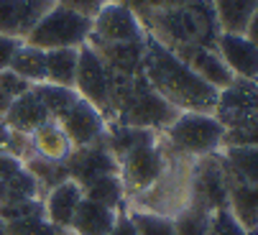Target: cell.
I'll return each mask as SVG.
<instances>
[{
    "mask_svg": "<svg viewBox=\"0 0 258 235\" xmlns=\"http://www.w3.org/2000/svg\"><path fill=\"white\" fill-rule=\"evenodd\" d=\"M143 74L149 85L179 112H215L220 92L149 31L143 46Z\"/></svg>",
    "mask_w": 258,
    "mask_h": 235,
    "instance_id": "6da1fadb",
    "label": "cell"
},
{
    "mask_svg": "<svg viewBox=\"0 0 258 235\" xmlns=\"http://www.w3.org/2000/svg\"><path fill=\"white\" fill-rule=\"evenodd\" d=\"M141 21L146 31L154 38H159L164 46H169L176 56L189 54L197 46L215 49L217 33H220L210 0H192V3H184V6L154 11Z\"/></svg>",
    "mask_w": 258,
    "mask_h": 235,
    "instance_id": "7a4b0ae2",
    "label": "cell"
},
{
    "mask_svg": "<svg viewBox=\"0 0 258 235\" xmlns=\"http://www.w3.org/2000/svg\"><path fill=\"white\" fill-rule=\"evenodd\" d=\"M166 146L187 159L220 153L225 128L212 112H179L176 121L161 133Z\"/></svg>",
    "mask_w": 258,
    "mask_h": 235,
    "instance_id": "3957f363",
    "label": "cell"
},
{
    "mask_svg": "<svg viewBox=\"0 0 258 235\" xmlns=\"http://www.w3.org/2000/svg\"><path fill=\"white\" fill-rule=\"evenodd\" d=\"M92 31V18L54 3L26 36V44L51 51V49H80L87 44Z\"/></svg>",
    "mask_w": 258,
    "mask_h": 235,
    "instance_id": "277c9868",
    "label": "cell"
},
{
    "mask_svg": "<svg viewBox=\"0 0 258 235\" xmlns=\"http://www.w3.org/2000/svg\"><path fill=\"white\" fill-rule=\"evenodd\" d=\"M166 161H169V146H166L164 136H159L154 143H146V146L128 151L123 159H118L128 202L136 200L138 194H143L146 189H151L161 179Z\"/></svg>",
    "mask_w": 258,
    "mask_h": 235,
    "instance_id": "5b68a950",
    "label": "cell"
},
{
    "mask_svg": "<svg viewBox=\"0 0 258 235\" xmlns=\"http://www.w3.org/2000/svg\"><path fill=\"white\" fill-rule=\"evenodd\" d=\"M87 41L97 44H138L146 41V26L136 11L123 3H110L92 18V31Z\"/></svg>",
    "mask_w": 258,
    "mask_h": 235,
    "instance_id": "8992f818",
    "label": "cell"
},
{
    "mask_svg": "<svg viewBox=\"0 0 258 235\" xmlns=\"http://www.w3.org/2000/svg\"><path fill=\"white\" fill-rule=\"evenodd\" d=\"M75 90L82 100L95 105L105 115V121L110 123V118H113V110H110V72H107L105 62L100 59V54L90 44L80 46Z\"/></svg>",
    "mask_w": 258,
    "mask_h": 235,
    "instance_id": "52a82bcc",
    "label": "cell"
},
{
    "mask_svg": "<svg viewBox=\"0 0 258 235\" xmlns=\"http://www.w3.org/2000/svg\"><path fill=\"white\" fill-rule=\"evenodd\" d=\"M223 128H238L243 123L258 121V85L255 80H240L235 77L233 85L220 90L215 112H212Z\"/></svg>",
    "mask_w": 258,
    "mask_h": 235,
    "instance_id": "ba28073f",
    "label": "cell"
},
{
    "mask_svg": "<svg viewBox=\"0 0 258 235\" xmlns=\"http://www.w3.org/2000/svg\"><path fill=\"white\" fill-rule=\"evenodd\" d=\"M192 200L207 205L212 212L228 207V177L220 153L202 156L192 164Z\"/></svg>",
    "mask_w": 258,
    "mask_h": 235,
    "instance_id": "9c48e42d",
    "label": "cell"
},
{
    "mask_svg": "<svg viewBox=\"0 0 258 235\" xmlns=\"http://www.w3.org/2000/svg\"><path fill=\"white\" fill-rule=\"evenodd\" d=\"M56 123L61 126V131L67 133V138L72 141V146H75V148L92 146V143L102 141L105 133H107L105 115L95 105H90L87 100H82V97L72 105Z\"/></svg>",
    "mask_w": 258,
    "mask_h": 235,
    "instance_id": "30bf717a",
    "label": "cell"
},
{
    "mask_svg": "<svg viewBox=\"0 0 258 235\" xmlns=\"http://www.w3.org/2000/svg\"><path fill=\"white\" fill-rule=\"evenodd\" d=\"M64 166H67L69 179H75L80 187H87L90 182H95L100 177H107V174H120L118 159L105 146V138L92 143V146L75 148Z\"/></svg>",
    "mask_w": 258,
    "mask_h": 235,
    "instance_id": "8fae6325",
    "label": "cell"
},
{
    "mask_svg": "<svg viewBox=\"0 0 258 235\" xmlns=\"http://www.w3.org/2000/svg\"><path fill=\"white\" fill-rule=\"evenodd\" d=\"M215 51L240 80H258V46L245 33H217Z\"/></svg>",
    "mask_w": 258,
    "mask_h": 235,
    "instance_id": "7c38bea8",
    "label": "cell"
},
{
    "mask_svg": "<svg viewBox=\"0 0 258 235\" xmlns=\"http://www.w3.org/2000/svg\"><path fill=\"white\" fill-rule=\"evenodd\" d=\"M54 6V0H0V33L26 41L31 28Z\"/></svg>",
    "mask_w": 258,
    "mask_h": 235,
    "instance_id": "4fadbf2b",
    "label": "cell"
},
{
    "mask_svg": "<svg viewBox=\"0 0 258 235\" xmlns=\"http://www.w3.org/2000/svg\"><path fill=\"white\" fill-rule=\"evenodd\" d=\"M82 200H85L82 187L75 179H64L61 184H56L44 194V215L59 232H64L72 227V220H75V212Z\"/></svg>",
    "mask_w": 258,
    "mask_h": 235,
    "instance_id": "5bb4252c",
    "label": "cell"
},
{
    "mask_svg": "<svg viewBox=\"0 0 258 235\" xmlns=\"http://www.w3.org/2000/svg\"><path fill=\"white\" fill-rule=\"evenodd\" d=\"M28 143H31V153L39 156L44 161H51V164H67L75 146L67 138V133L61 131V126L56 121H49L44 126H39L31 136H28Z\"/></svg>",
    "mask_w": 258,
    "mask_h": 235,
    "instance_id": "9a60e30c",
    "label": "cell"
},
{
    "mask_svg": "<svg viewBox=\"0 0 258 235\" xmlns=\"http://www.w3.org/2000/svg\"><path fill=\"white\" fill-rule=\"evenodd\" d=\"M49 121H51V115L46 112L44 102L39 100V95H36L33 87H31L26 95H21V97L13 100V105H11V110H8V115H6L3 123H6L11 131H16V133L31 136L39 126H44V123H49Z\"/></svg>",
    "mask_w": 258,
    "mask_h": 235,
    "instance_id": "2e32d148",
    "label": "cell"
},
{
    "mask_svg": "<svg viewBox=\"0 0 258 235\" xmlns=\"http://www.w3.org/2000/svg\"><path fill=\"white\" fill-rule=\"evenodd\" d=\"M181 59L187 62L210 87H215L217 92L225 90L228 85H233V80H235V74L228 69V64L223 62V56H220L215 49L197 46V49H192L189 54H184Z\"/></svg>",
    "mask_w": 258,
    "mask_h": 235,
    "instance_id": "e0dca14e",
    "label": "cell"
},
{
    "mask_svg": "<svg viewBox=\"0 0 258 235\" xmlns=\"http://www.w3.org/2000/svg\"><path fill=\"white\" fill-rule=\"evenodd\" d=\"M228 182L243 184V187H258V148H243V146H223L220 148Z\"/></svg>",
    "mask_w": 258,
    "mask_h": 235,
    "instance_id": "ac0fdd59",
    "label": "cell"
},
{
    "mask_svg": "<svg viewBox=\"0 0 258 235\" xmlns=\"http://www.w3.org/2000/svg\"><path fill=\"white\" fill-rule=\"evenodd\" d=\"M115 220H118V210H110V207L85 197L75 212V220H72L69 230L75 235H107L113 230Z\"/></svg>",
    "mask_w": 258,
    "mask_h": 235,
    "instance_id": "d6986e66",
    "label": "cell"
},
{
    "mask_svg": "<svg viewBox=\"0 0 258 235\" xmlns=\"http://www.w3.org/2000/svg\"><path fill=\"white\" fill-rule=\"evenodd\" d=\"M220 33H245L258 0H210Z\"/></svg>",
    "mask_w": 258,
    "mask_h": 235,
    "instance_id": "ffe728a7",
    "label": "cell"
},
{
    "mask_svg": "<svg viewBox=\"0 0 258 235\" xmlns=\"http://www.w3.org/2000/svg\"><path fill=\"white\" fill-rule=\"evenodd\" d=\"M85 197L92 200V202H100L110 210H125L128 207V194H125V187H123V179L120 174H107V177H100L95 182H90L87 187H82Z\"/></svg>",
    "mask_w": 258,
    "mask_h": 235,
    "instance_id": "44dd1931",
    "label": "cell"
},
{
    "mask_svg": "<svg viewBox=\"0 0 258 235\" xmlns=\"http://www.w3.org/2000/svg\"><path fill=\"white\" fill-rule=\"evenodd\" d=\"M77 64H80V49L46 51V82L61 85V87H75Z\"/></svg>",
    "mask_w": 258,
    "mask_h": 235,
    "instance_id": "7402d4cb",
    "label": "cell"
},
{
    "mask_svg": "<svg viewBox=\"0 0 258 235\" xmlns=\"http://www.w3.org/2000/svg\"><path fill=\"white\" fill-rule=\"evenodd\" d=\"M8 69L16 72L18 77H23L28 85H41V82H46V51L23 41Z\"/></svg>",
    "mask_w": 258,
    "mask_h": 235,
    "instance_id": "603a6c76",
    "label": "cell"
},
{
    "mask_svg": "<svg viewBox=\"0 0 258 235\" xmlns=\"http://www.w3.org/2000/svg\"><path fill=\"white\" fill-rule=\"evenodd\" d=\"M33 92L39 95V100L44 102L46 112L51 115V121H59V118L80 100L75 87H61V85H51V82L33 85Z\"/></svg>",
    "mask_w": 258,
    "mask_h": 235,
    "instance_id": "cb8c5ba5",
    "label": "cell"
},
{
    "mask_svg": "<svg viewBox=\"0 0 258 235\" xmlns=\"http://www.w3.org/2000/svg\"><path fill=\"white\" fill-rule=\"evenodd\" d=\"M210 217L212 210L197 200H189L179 215H174V232L176 235H210Z\"/></svg>",
    "mask_w": 258,
    "mask_h": 235,
    "instance_id": "d4e9b609",
    "label": "cell"
},
{
    "mask_svg": "<svg viewBox=\"0 0 258 235\" xmlns=\"http://www.w3.org/2000/svg\"><path fill=\"white\" fill-rule=\"evenodd\" d=\"M6 235H59V230L46 220L44 215V202L33 207L31 212L13 217L6 222Z\"/></svg>",
    "mask_w": 258,
    "mask_h": 235,
    "instance_id": "484cf974",
    "label": "cell"
},
{
    "mask_svg": "<svg viewBox=\"0 0 258 235\" xmlns=\"http://www.w3.org/2000/svg\"><path fill=\"white\" fill-rule=\"evenodd\" d=\"M128 217L136 227V235H176L174 232V217L149 212V210H138V207H125Z\"/></svg>",
    "mask_w": 258,
    "mask_h": 235,
    "instance_id": "4316f807",
    "label": "cell"
},
{
    "mask_svg": "<svg viewBox=\"0 0 258 235\" xmlns=\"http://www.w3.org/2000/svg\"><path fill=\"white\" fill-rule=\"evenodd\" d=\"M23 164H26V169L33 174V179L39 182V187H41V192L46 194L49 189H54L56 184H61L64 179H69V174H67V166L64 164H51V161H44V159H39V156H26L23 159Z\"/></svg>",
    "mask_w": 258,
    "mask_h": 235,
    "instance_id": "83f0119b",
    "label": "cell"
},
{
    "mask_svg": "<svg viewBox=\"0 0 258 235\" xmlns=\"http://www.w3.org/2000/svg\"><path fill=\"white\" fill-rule=\"evenodd\" d=\"M210 235H250V232L233 217L228 207H220L210 217Z\"/></svg>",
    "mask_w": 258,
    "mask_h": 235,
    "instance_id": "f1b7e54d",
    "label": "cell"
},
{
    "mask_svg": "<svg viewBox=\"0 0 258 235\" xmlns=\"http://www.w3.org/2000/svg\"><path fill=\"white\" fill-rule=\"evenodd\" d=\"M223 146H243V148H258V121L243 123L238 128H228Z\"/></svg>",
    "mask_w": 258,
    "mask_h": 235,
    "instance_id": "f546056e",
    "label": "cell"
},
{
    "mask_svg": "<svg viewBox=\"0 0 258 235\" xmlns=\"http://www.w3.org/2000/svg\"><path fill=\"white\" fill-rule=\"evenodd\" d=\"M33 85H28L23 77H18L16 72H11V69H3L0 72V92H6L8 97H21V95H26L28 90H31Z\"/></svg>",
    "mask_w": 258,
    "mask_h": 235,
    "instance_id": "4dcf8cb0",
    "label": "cell"
},
{
    "mask_svg": "<svg viewBox=\"0 0 258 235\" xmlns=\"http://www.w3.org/2000/svg\"><path fill=\"white\" fill-rule=\"evenodd\" d=\"M54 3L67 6V8H72V11L87 16V18H95V16L110 3V0H54Z\"/></svg>",
    "mask_w": 258,
    "mask_h": 235,
    "instance_id": "1f68e13d",
    "label": "cell"
},
{
    "mask_svg": "<svg viewBox=\"0 0 258 235\" xmlns=\"http://www.w3.org/2000/svg\"><path fill=\"white\" fill-rule=\"evenodd\" d=\"M21 44H23L21 38H13V36H3V33H0V72L11 67V62H13L16 51L21 49Z\"/></svg>",
    "mask_w": 258,
    "mask_h": 235,
    "instance_id": "d6a6232c",
    "label": "cell"
},
{
    "mask_svg": "<svg viewBox=\"0 0 258 235\" xmlns=\"http://www.w3.org/2000/svg\"><path fill=\"white\" fill-rule=\"evenodd\" d=\"M107 235H136V227H133V222L128 217V210H120L118 212V220H115L113 230H110Z\"/></svg>",
    "mask_w": 258,
    "mask_h": 235,
    "instance_id": "836d02e7",
    "label": "cell"
},
{
    "mask_svg": "<svg viewBox=\"0 0 258 235\" xmlns=\"http://www.w3.org/2000/svg\"><path fill=\"white\" fill-rule=\"evenodd\" d=\"M11 136L13 131L6 126V123H0V153H8V146H11Z\"/></svg>",
    "mask_w": 258,
    "mask_h": 235,
    "instance_id": "e575fe53",
    "label": "cell"
},
{
    "mask_svg": "<svg viewBox=\"0 0 258 235\" xmlns=\"http://www.w3.org/2000/svg\"><path fill=\"white\" fill-rule=\"evenodd\" d=\"M245 36L258 46V8H255V13H253V18H250V23H248V28H245Z\"/></svg>",
    "mask_w": 258,
    "mask_h": 235,
    "instance_id": "d590c367",
    "label": "cell"
},
{
    "mask_svg": "<svg viewBox=\"0 0 258 235\" xmlns=\"http://www.w3.org/2000/svg\"><path fill=\"white\" fill-rule=\"evenodd\" d=\"M11 105H13V97H8L6 92H0V123L6 121V115H8Z\"/></svg>",
    "mask_w": 258,
    "mask_h": 235,
    "instance_id": "8d00e7d4",
    "label": "cell"
},
{
    "mask_svg": "<svg viewBox=\"0 0 258 235\" xmlns=\"http://www.w3.org/2000/svg\"><path fill=\"white\" fill-rule=\"evenodd\" d=\"M11 200V192H8V187H6V182L0 179V207H3L6 202Z\"/></svg>",
    "mask_w": 258,
    "mask_h": 235,
    "instance_id": "74e56055",
    "label": "cell"
},
{
    "mask_svg": "<svg viewBox=\"0 0 258 235\" xmlns=\"http://www.w3.org/2000/svg\"><path fill=\"white\" fill-rule=\"evenodd\" d=\"M0 235H6V220L0 217Z\"/></svg>",
    "mask_w": 258,
    "mask_h": 235,
    "instance_id": "f35d334b",
    "label": "cell"
},
{
    "mask_svg": "<svg viewBox=\"0 0 258 235\" xmlns=\"http://www.w3.org/2000/svg\"><path fill=\"white\" fill-rule=\"evenodd\" d=\"M59 235H75V232H72V230H64V232H59Z\"/></svg>",
    "mask_w": 258,
    "mask_h": 235,
    "instance_id": "ab89813d",
    "label": "cell"
},
{
    "mask_svg": "<svg viewBox=\"0 0 258 235\" xmlns=\"http://www.w3.org/2000/svg\"><path fill=\"white\" fill-rule=\"evenodd\" d=\"M255 85H258V80H255Z\"/></svg>",
    "mask_w": 258,
    "mask_h": 235,
    "instance_id": "60d3db41",
    "label": "cell"
}]
</instances>
